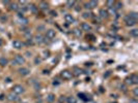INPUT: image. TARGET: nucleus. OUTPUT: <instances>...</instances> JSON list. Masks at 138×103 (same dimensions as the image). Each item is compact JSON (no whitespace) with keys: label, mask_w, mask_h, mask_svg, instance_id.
I'll use <instances>...</instances> for the list:
<instances>
[{"label":"nucleus","mask_w":138,"mask_h":103,"mask_svg":"<svg viewBox=\"0 0 138 103\" xmlns=\"http://www.w3.org/2000/svg\"><path fill=\"white\" fill-rule=\"evenodd\" d=\"M25 92V89L22 87L21 85H15L13 87V93H15L16 95H20V94H23Z\"/></svg>","instance_id":"obj_1"},{"label":"nucleus","mask_w":138,"mask_h":103,"mask_svg":"<svg viewBox=\"0 0 138 103\" xmlns=\"http://www.w3.org/2000/svg\"><path fill=\"white\" fill-rule=\"evenodd\" d=\"M14 61H15V63L17 65H22V64H24V63H25V59H24V57H23L22 55H16Z\"/></svg>","instance_id":"obj_2"},{"label":"nucleus","mask_w":138,"mask_h":103,"mask_svg":"<svg viewBox=\"0 0 138 103\" xmlns=\"http://www.w3.org/2000/svg\"><path fill=\"white\" fill-rule=\"evenodd\" d=\"M55 36H56V32H55V30H53V29L47 30V32H46V38L53 39V38H55Z\"/></svg>","instance_id":"obj_3"},{"label":"nucleus","mask_w":138,"mask_h":103,"mask_svg":"<svg viewBox=\"0 0 138 103\" xmlns=\"http://www.w3.org/2000/svg\"><path fill=\"white\" fill-rule=\"evenodd\" d=\"M61 77L63 78V79H71L72 77H73V74H72V72L71 71H69V70H63V71H61Z\"/></svg>","instance_id":"obj_4"},{"label":"nucleus","mask_w":138,"mask_h":103,"mask_svg":"<svg viewBox=\"0 0 138 103\" xmlns=\"http://www.w3.org/2000/svg\"><path fill=\"white\" fill-rule=\"evenodd\" d=\"M33 41L35 42V43H38V44H42L43 42H45L44 36H43L42 34H37L33 37Z\"/></svg>","instance_id":"obj_5"},{"label":"nucleus","mask_w":138,"mask_h":103,"mask_svg":"<svg viewBox=\"0 0 138 103\" xmlns=\"http://www.w3.org/2000/svg\"><path fill=\"white\" fill-rule=\"evenodd\" d=\"M136 22L135 20H133V19H131L130 16H125V23H126V25L127 26H130V27H132V26L134 25H136Z\"/></svg>","instance_id":"obj_6"},{"label":"nucleus","mask_w":138,"mask_h":103,"mask_svg":"<svg viewBox=\"0 0 138 103\" xmlns=\"http://www.w3.org/2000/svg\"><path fill=\"white\" fill-rule=\"evenodd\" d=\"M7 100L8 101H11V102H17L19 100V97H18V95H16L15 93H9V94L7 95Z\"/></svg>","instance_id":"obj_7"},{"label":"nucleus","mask_w":138,"mask_h":103,"mask_svg":"<svg viewBox=\"0 0 138 103\" xmlns=\"http://www.w3.org/2000/svg\"><path fill=\"white\" fill-rule=\"evenodd\" d=\"M18 72L20 74H21L22 76H26V75H28L29 73H30V70H29L28 68H25V67H22V68H20Z\"/></svg>","instance_id":"obj_8"},{"label":"nucleus","mask_w":138,"mask_h":103,"mask_svg":"<svg viewBox=\"0 0 138 103\" xmlns=\"http://www.w3.org/2000/svg\"><path fill=\"white\" fill-rule=\"evenodd\" d=\"M64 20H65V22H67V23H69V24H72V23L75 22L74 16L72 15H70V14H67L64 16Z\"/></svg>","instance_id":"obj_9"},{"label":"nucleus","mask_w":138,"mask_h":103,"mask_svg":"<svg viewBox=\"0 0 138 103\" xmlns=\"http://www.w3.org/2000/svg\"><path fill=\"white\" fill-rule=\"evenodd\" d=\"M23 45H24V43H23V42H21L20 40H14V41H13V46H14L15 49H22Z\"/></svg>","instance_id":"obj_10"},{"label":"nucleus","mask_w":138,"mask_h":103,"mask_svg":"<svg viewBox=\"0 0 138 103\" xmlns=\"http://www.w3.org/2000/svg\"><path fill=\"white\" fill-rule=\"evenodd\" d=\"M99 15L102 19H108V16H109V14H108L107 11H105V9H100V11H99Z\"/></svg>","instance_id":"obj_11"},{"label":"nucleus","mask_w":138,"mask_h":103,"mask_svg":"<svg viewBox=\"0 0 138 103\" xmlns=\"http://www.w3.org/2000/svg\"><path fill=\"white\" fill-rule=\"evenodd\" d=\"M81 29L83 30V31H90L91 30V27L90 25H88V23H82L81 24Z\"/></svg>","instance_id":"obj_12"},{"label":"nucleus","mask_w":138,"mask_h":103,"mask_svg":"<svg viewBox=\"0 0 138 103\" xmlns=\"http://www.w3.org/2000/svg\"><path fill=\"white\" fill-rule=\"evenodd\" d=\"M27 9H29L32 14H38V6H35L34 4H29Z\"/></svg>","instance_id":"obj_13"},{"label":"nucleus","mask_w":138,"mask_h":103,"mask_svg":"<svg viewBox=\"0 0 138 103\" xmlns=\"http://www.w3.org/2000/svg\"><path fill=\"white\" fill-rule=\"evenodd\" d=\"M81 73H82V69H80L79 67H74L72 74H73V75H76V76H79Z\"/></svg>","instance_id":"obj_14"},{"label":"nucleus","mask_w":138,"mask_h":103,"mask_svg":"<svg viewBox=\"0 0 138 103\" xmlns=\"http://www.w3.org/2000/svg\"><path fill=\"white\" fill-rule=\"evenodd\" d=\"M46 100H47V102H49V103L54 102V100H55V95H54V94H48L47 97H46Z\"/></svg>","instance_id":"obj_15"},{"label":"nucleus","mask_w":138,"mask_h":103,"mask_svg":"<svg viewBox=\"0 0 138 103\" xmlns=\"http://www.w3.org/2000/svg\"><path fill=\"white\" fill-rule=\"evenodd\" d=\"M130 77H131V79H132L133 85H137V84H138V75H137L136 73L131 74V75H130Z\"/></svg>","instance_id":"obj_16"},{"label":"nucleus","mask_w":138,"mask_h":103,"mask_svg":"<svg viewBox=\"0 0 138 103\" xmlns=\"http://www.w3.org/2000/svg\"><path fill=\"white\" fill-rule=\"evenodd\" d=\"M48 3L47 2H45V1H42L41 3H39V5H38V7L43 9V11H46V9H48Z\"/></svg>","instance_id":"obj_17"},{"label":"nucleus","mask_w":138,"mask_h":103,"mask_svg":"<svg viewBox=\"0 0 138 103\" xmlns=\"http://www.w3.org/2000/svg\"><path fill=\"white\" fill-rule=\"evenodd\" d=\"M9 6H11V9L12 11H19V4L18 3H16V2H14V3H11L9 4Z\"/></svg>","instance_id":"obj_18"},{"label":"nucleus","mask_w":138,"mask_h":103,"mask_svg":"<svg viewBox=\"0 0 138 103\" xmlns=\"http://www.w3.org/2000/svg\"><path fill=\"white\" fill-rule=\"evenodd\" d=\"M19 22H20V24L21 25H23V26H26L28 24V19H26V18H20V20H19Z\"/></svg>","instance_id":"obj_19"},{"label":"nucleus","mask_w":138,"mask_h":103,"mask_svg":"<svg viewBox=\"0 0 138 103\" xmlns=\"http://www.w3.org/2000/svg\"><path fill=\"white\" fill-rule=\"evenodd\" d=\"M87 4H88V6H89V8H94V7H96V6L98 5V1H94V0H93V1L87 2Z\"/></svg>","instance_id":"obj_20"},{"label":"nucleus","mask_w":138,"mask_h":103,"mask_svg":"<svg viewBox=\"0 0 138 103\" xmlns=\"http://www.w3.org/2000/svg\"><path fill=\"white\" fill-rule=\"evenodd\" d=\"M7 63H8V61H7V59L6 58H4V57L0 58V65L1 66H5Z\"/></svg>","instance_id":"obj_21"},{"label":"nucleus","mask_w":138,"mask_h":103,"mask_svg":"<svg viewBox=\"0 0 138 103\" xmlns=\"http://www.w3.org/2000/svg\"><path fill=\"white\" fill-rule=\"evenodd\" d=\"M67 102L68 103H77V100H76V98L75 97H68L67 98Z\"/></svg>","instance_id":"obj_22"},{"label":"nucleus","mask_w":138,"mask_h":103,"mask_svg":"<svg viewBox=\"0 0 138 103\" xmlns=\"http://www.w3.org/2000/svg\"><path fill=\"white\" fill-rule=\"evenodd\" d=\"M125 84H126L127 86H132L133 82H132V79H131L130 76H128V77L125 79Z\"/></svg>","instance_id":"obj_23"},{"label":"nucleus","mask_w":138,"mask_h":103,"mask_svg":"<svg viewBox=\"0 0 138 103\" xmlns=\"http://www.w3.org/2000/svg\"><path fill=\"white\" fill-rule=\"evenodd\" d=\"M115 4V2L112 1V0H108V1H106V5L108 6V8H111L113 7V5Z\"/></svg>","instance_id":"obj_24"},{"label":"nucleus","mask_w":138,"mask_h":103,"mask_svg":"<svg viewBox=\"0 0 138 103\" xmlns=\"http://www.w3.org/2000/svg\"><path fill=\"white\" fill-rule=\"evenodd\" d=\"M128 16H130L131 19H133V20H135V21H137V19H138V15H137V12H131V14Z\"/></svg>","instance_id":"obj_25"},{"label":"nucleus","mask_w":138,"mask_h":103,"mask_svg":"<svg viewBox=\"0 0 138 103\" xmlns=\"http://www.w3.org/2000/svg\"><path fill=\"white\" fill-rule=\"evenodd\" d=\"M130 34L133 36V37H137L138 36V30L137 29H133L130 31Z\"/></svg>","instance_id":"obj_26"},{"label":"nucleus","mask_w":138,"mask_h":103,"mask_svg":"<svg viewBox=\"0 0 138 103\" xmlns=\"http://www.w3.org/2000/svg\"><path fill=\"white\" fill-rule=\"evenodd\" d=\"M73 33H74V34L77 36V37H80V36H81V34H82V33H81V31H80V30H79V29H74Z\"/></svg>","instance_id":"obj_27"},{"label":"nucleus","mask_w":138,"mask_h":103,"mask_svg":"<svg viewBox=\"0 0 138 103\" xmlns=\"http://www.w3.org/2000/svg\"><path fill=\"white\" fill-rule=\"evenodd\" d=\"M75 3H76V1H74V0L73 1H71L70 0V1H67V6L68 7H73V6L75 5Z\"/></svg>","instance_id":"obj_28"},{"label":"nucleus","mask_w":138,"mask_h":103,"mask_svg":"<svg viewBox=\"0 0 138 103\" xmlns=\"http://www.w3.org/2000/svg\"><path fill=\"white\" fill-rule=\"evenodd\" d=\"M114 5H115V7H114L115 9H119V8L123 7V3H121V2H116Z\"/></svg>","instance_id":"obj_29"},{"label":"nucleus","mask_w":138,"mask_h":103,"mask_svg":"<svg viewBox=\"0 0 138 103\" xmlns=\"http://www.w3.org/2000/svg\"><path fill=\"white\" fill-rule=\"evenodd\" d=\"M110 14L111 15H116V9L114 8V7H111V8H109V11H108V14Z\"/></svg>","instance_id":"obj_30"},{"label":"nucleus","mask_w":138,"mask_h":103,"mask_svg":"<svg viewBox=\"0 0 138 103\" xmlns=\"http://www.w3.org/2000/svg\"><path fill=\"white\" fill-rule=\"evenodd\" d=\"M82 16H83L84 19H87V18H90V16H91V14H89V12H84Z\"/></svg>","instance_id":"obj_31"},{"label":"nucleus","mask_w":138,"mask_h":103,"mask_svg":"<svg viewBox=\"0 0 138 103\" xmlns=\"http://www.w3.org/2000/svg\"><path fill=\"white\" fill-rule=\"evenodd\" d=\"M65 102V98L63 97V96H60L59 97V102L58 103H64Z\"/></svg>","instance_id":"obj_32"},{"label":"nucleus","mask_w":138,"mask_h":103,"mask_svg":"<svg viewBox=\"0 0 138 103\" xmlns=\"http://www.w3.org/2000/svg\"><path fill=\"white\" fill-rule=\"evenodd\" d=\"M119 88H120V90L123 92H127V89H126V86H125V85H120Z\"/></svg>","instance_id":"obj_33"},{"label":"nucleus","mask_w":138,"mask_h":103,"mask_svg":"<svg viewBox=\"0 0 138 103\" xmlns=\"http://www.w3.org/2000/svg\"><path fill=\"white\" fill-rule=\"evenodd\" d=\"M133 94H134V96H135V97H138V89H137V88H136V89H134Z\"/></svg>","instance_id":"obj_34"},{"label":"nucleus","mask_w":138,"mask_h":103,"mask_svg":"<svg viewBox=\"0 0 138 103\" xmlns=\"http://www.w3.org/2000/svg\"><path fill=\"white\" fill-rule=\"evenodd\" d=\"M41 62H42V59L41 58H38V57L35 58V64H39Z\"/></svg>","instance_id":"obj_35"},{"label":"nucleus","mask_w":138,"mask_h":103,"mask_svg":"<svg viewBox=\"0 0 138 103\" xmlns=\"http://www.w3.org/2000/svg\"><path fill=\"white\" fill-rule=\"evenodd\" d=\"M130 103H138V100L136 98H132V99H130Z\"/></svg>","instance_id":"obj_36"},{"label":"nucleus","mask_w":138,"mask_h":103,"mask_svg":"<svg viewBox=\"0 0 138 103\" xmlns=\"http://www.w3.org/2000/svg\"><path fill=\"white\" fill-rule=\"evenodd\" d=\"M50 15H51V16H57L56 11H50Z\"/></svg>","instance_id":"obj_37"},{"label":"nucleus","mask_w":138,"mask_h":103,"mask_svg":"<svg viewBox=\"0 0 138 103\" xmlns=\"http://www.w3.org/2000/svg\"><path fill=\"white\" fill-rule=\"evenodd\" d=\"M110 74H111V71H107V73L104 74V77H108V76H109Z\"/></svg>","instance_id":"obj_38"},{"label":"nucleus","mask_w":138,"mask_h":103,"mask_svg":"<svg viewBox=\"0 0 138 103\" xmlns=\"http://www.w3.org/2000/svg\"><path fill=\"white\" fill-rule=\"evenodd\" d=\"M11 1H3V4H5V5H9V4H11Z\"/></svg>","instance_id":"obj_39"},{"label":"nucleus","mask_w":138,"mask_h":103,"mask_svg":"<svg viewBox=\"0 0 138 103\" xmlns=\"http://www.w3.org/2000/svg\"><path fill=\"white\" fill-rule=\"evenodd\" d=\"M44 54L46 55V56H45V57H49V52H47V51H45V52H44Z\"/></svg>","instance_id":"obj_40"},{"label":"nucleus","mask_w":138,"mask_h":103,"mask_svg":"<svg viewBox=\"0 0 138 103\" xmlns=\"http://www.w3.org/2000/svg\"><path fill=\"white\" fill-rule=\"evenodd\" d=\"M5 81H6V82H11V81H11V78H6Z\"/></svg>","instance_id":"obj_41"},{"label":"nucleus","mask_w":138,"mask_h":103,"mask_svg":"<svg viewBox=\"0 0 138 103\" xmlns=\"http://www.w3.org/2000/svg\"><path fill=\"white\" fill-rule=\"evenodd\" d=\"M26 55H27L28 57H30V56H31V54H30V53H29V52H27V53H26Z\"/></svg>","instance_id":"obj_42"},{"label":"nucleus","mask_w":138,"mask_h":103,"mask_svg":"<svg viewBox=\"0 0 138 103\" xmlns=\"http://www.w3.org/2000/svg\"><path fill=\"white\" fill-rule=\"evenodd\" d=\"M2 45V40H1V38H0V46Z\"/></svg>","instance_id":"obj_43"}]
</instances>
